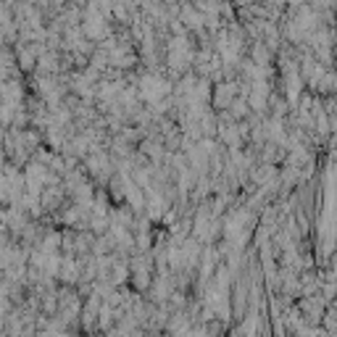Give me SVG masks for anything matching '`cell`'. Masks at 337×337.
<instances>
[{
    "label": "cell",
    "instance_id": "obj_1",
    "mask_svg": "<svg viewBox=\"0 0 337 337\" xmlns=\"http://www.w3.org/2000/svg\"><path fill=\"white\" fill-rule=\"evenodd\" d=\"M145 95L148 98H156V95H161V93H166V85L161 82V79H145Z\"/></svg>",
    "mask_w": 337,
    "mask_h": 337
}]
</instances>
